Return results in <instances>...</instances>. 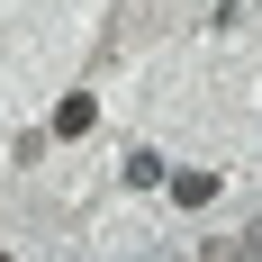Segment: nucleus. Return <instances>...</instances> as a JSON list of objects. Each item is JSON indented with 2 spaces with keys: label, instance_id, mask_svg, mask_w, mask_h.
Masks as SVG:
<instances>
[{
  "label": "nucleus",
  "instance_id": "nucleus-1",
  "mask_svg": "<svg viewBox=\"0 0 262 262\" xmlns=\"http://www.w3.org/2000/svg\"><path fill=\"white\" fill-rule=\"evenodd\" d=\"M163 190H172L181 208H208V199H217V172H172V181H163Z\"/></svg>",
  "mask_w": 262,
  "mask_h": 262
},
{
  "label": "nucleus",
  "instance_id": "nucleus-2",
  "mask_svg": "<svg viewBox=\"0 0 262 262\" xmlns=\"http://www.w3.org/2000/svg\"><path fill=\"white\" fill-rule=\"evenodd\" d=\"M163 181H172V172H163V154H145V145H136V154H127V190H163Z\"/></svg>",
  "mask_w": 262,
  "mask_h": 262
},
{
  "label": "nucleus",
  "instance_id": "nucleus-3",
  "mask_svg": "<svg viewBox=\"0 0 262 262\" xmlns=\"http://www.w3.org/2000/svg\"><path fill=\"white\" fill-rule=\"evenodd\" d=\"M91 118H100V108H91V100H81V91H73V100L54 108V136H91Z\"/></svg>",
  "mask_w": 262,
  "mask_h": 262
},
{
  "label": "nucleus",
  "instance_id": "nucleus-4",
  "mask_svg": "<svg viewBox=\"0 0 262 262\" xmlns=\"http://www.w3.org/2000/svg\"><path fill=\"white\" fill-rule=\"evenodd\" d=\"M0 262H9V253H0Z\"/></svg>",
  "mask_w": 262,
  "mask_h": 262
}]
</instances>
